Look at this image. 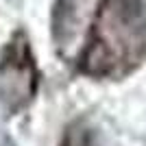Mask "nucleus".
Masks as SVG:
<instances>
[{
    "instance_id": "2",
    "label": "nucleus",
    "mask_w": 146,
    "mask_h": 146,
    "mask_svg": "<svg viewBox=\"0 0 146 146\" xmlns=\"http://www.w3.org/2000/svg\"><path fill=\"white\" fill-rule=\"evenodd\" d=\"M39 85V70L24 33L7 44L0 57V107L7 113H18L33 100Z\"/></svg>"
},
{
    "instance_id": "3",
    "label": "nucleus",
    "mask_w": 146,
    "mask_h": 146,
    "mask_svg": "<svg viewBox=\"0 0 146 146\" xmlns=\"http://www.w3.org/2000/svg\"><path fill=\"white\" fill-rule=\"evenodd\" d=\"M59 146H98L94 140V133L83 124V122H72L66 129Z\"/></svg>"
},
{
    "instance_id": "1",
    "label": "nucleus",
    "mask_w": 146,
    "mask_h": 146,
    "mask_svg": "<svg viewBox=\"0 0 146 146\" xmlns=\"http://www.w3.org/2000/svg\"><path fill=\"white\" fill-rule=\"evenodd\" d=\"M146 55V0H100L74 70L90 79H118Z\"/></svg>"
}]
</instances>
